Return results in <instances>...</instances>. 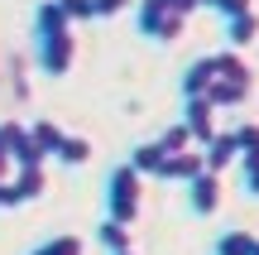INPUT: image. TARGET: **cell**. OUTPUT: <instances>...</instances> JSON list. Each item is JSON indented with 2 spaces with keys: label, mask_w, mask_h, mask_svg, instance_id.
<instances>
[{
  "label": "cell",
  "mask_w": 259,
  "mask_h": 255,
  "mask_svg": "<svg viewBox=\"0 0 259 255\" xmlns=\"http://www.w3.org/2000/svg\"><path fill=\"white\" fill-rule=\"evenodd\" d=\"M34 48H38V67L48 77H67L77 63V29L63 15L58 0H38L34 10Z\"/></svg>",
  "instance_id": "6da1fadb"
},
{
  "label": "cell",
  "mask_w": 259,
  "mask_h": 255,
  "mask_svg": "<svg viewBox=\"0 0 259 255\" xmlns=\"http://www.w3.org/2000/svg\"><path fill=\"white\" fill-rule=\"evenodd\" d=\"M250 87H254V72H250V63L240 58V48L211 53V87H206V96L216 101V111H221V106H245Z\"/></svg>",
  "instance_id": "7a4b0ae2"
},
{
  "label": "cell",
  "mask_w": 259,
  "mask_h": 255,
  "mask_svg": "<svg viewBox=\"0 0 259 255\" xmlns=\"http://www.w3.org/2000/svg\"><path fill=\"white\" fill-rule=\"evenodd\" d=\"M139 212H144V173H139L135 164H115V169L106 173V217L135 227Z\"/></svg>",
  "instance_id": "3957f363"
},
{
  "label": "cell",
  "mask_w": 259,
  "mask_h": 255,
  "mask_svg": "<svg viewBox=\"0 0 259 255\" xmlns=\"http://www.w3.org/2000/svg\"><path fill=\"white\" fill-rule=\"evenodd\" d=\"M135 24L149 44H173L187 29V10L178 0H135Z\"/></svg>",
  "instance_id": "277c9868"
},
{
  "label": "cell",
  "mask_w": 259,
  "mask_h": 255,
  "mask_svg": "<svg viewBox=\"0 0 259 255\" xmlns=\"http://www.w3.org/2000/svg\"><path fill=\"white\" fill-rule=\"evenodd\" d=\"M226 202V188H221V173L216 169H202L192 183H187V207L197 212V217H216Z\"/></svg>",
  "instance_id": "5b68a950"
},
{
  "label": "cell",
  "mask_w": 259,
  "mask_h": 255,
  "mask_svg": "<svg viewBox=\"0 0 259 255\" xmlns=\"http://www.w3.org/2000/svg\"><path fill=\"white\" fill-rule=\"evenodd\" d=\"M183 125L192 130L197 144H206L216 135V101L211 96H183Z\"/></svg>",
  "instance_id": "8992f818"
},
{
  "label": "cell",
  "mask_w": 259,
  "mask_h": 255,
  "mask_svg": "<svg viewBox=\"0 0 259 255\" xmlns=\"http://www.w3.org/2000/svg\"><path fill=\"white\" fill-rule=\"evenodd\" d=\"M202 169H206L202 144H192V150H183V154H163V164H158L154 178H163V183H192Z\"/></svg>",
  "instance_id": "52a82bcc"
},
{
  "label": "cell",
  "mask_w": 259,
  "mask_h": 255,
  "mask_svg": "<svg viewBox=\"0 0 259 255\" xmlns=\"http://www.w3.org/2000/svg\"><path fill=\"white\" fill-rule=\"evenodd\" d=\"M202 159H206V169H231L235 159H240V144H235V130H216L211 140L202 144Z\"/></svg>",
  "instance_id": "ba28073f"
},
{
  "label": "cell",
  "mask_w": 259,
  "mask_h": 255,
  "mask_svg": "<svg viewBox=\"0 0 259 255\" xmlns=\"http://www.w3.org/2000/svg\"><path fill=\"white\" fill-rule=\"evenodd\" d=\"M96 241H101V250H106V255L135 250V231H130L125 222H115V217H101V227H96Z\"/></svg>",
  "instance_id": "9c48e42d"
},
{
  "label": "cell",
  "mask_w": 259,
  "mask_h": 255,
  "mask_svg": "<svg viewBox=\"0 0 259 255\" xmlns=\"http://www.w3.org/2000/svg\"><path fill=\"white\" fill-rule=\"evenodd\" d=\"M206 87H211V53L197 58V63H187L183 82H178V92L183 96H206Z\"/></svg>",
  "instance_id": "30bf717a"
},
{
  "label": "cell",
  "mask_w": 259,
  "mask_h": 255,
  "mask_svg": "<svg viewBox=\"0 0 259 255\" xmlns=\"http://www.w3.org/2000/svg\"><path fill=\"white\" fill-rule=\"evenodd\" d=\"M53 159H63L67 169H82V164L92 159V140H82V135H67V130H63V140H58Z\"/></svg>",
  "instance_id": "8fae6325"
},
{
  "label": "cell",
  "mask_w": 259,
  "mask_h": 255,
  "mask_svg": "<svg viewBox=\"0 0 259 255\" xmlns=\"http://www.w3.org/2000/svg\"><path fill=\"white\" fill-rule=\"evenodd\" d=\"M226 39H231V48L254 44V39H259V15H254V10H245V15L226 19Z\"/></svg>",
  "instance_id": "7c38bea8"
},
{
  "label": "cell",
  "mask_w": 259,
  "mask_h": 255,
  "mask_svg": "<svg viewBox=\"0 0 259 255\" xmlns=\"http://www.w3.org/2000/svg\"><path fill=\"white\" fill-rule=\"evenodd\" d=\"M125 164H135V169L144 173V178H154V173H158V164H163V144H158V140H144V144H135Z\"/></svg>",
  "instance_id": "4fadbf2b"
},
{
  "label": "cell",
  "mask_w": 259,
  "mask_h": 255,
  "mask_svg": "<svg viewBox=\"0 0 259 255\" xmlns=\"http://www.w3.org/2000/svg\"><path fill=\"white\" fill-rule=\"evenodd\" d=\"M235 144H240V169L254 173V169H259V125L245 121L240 130H235Z\"/></svg>",
  "instance_id": "5bb4252c"
},
{
  "label": "cell",
  "mask_w": 259,
  "mask_h": 255,
  "mask_svg": "<svg viewBox=\"0 0 259 255\" xmlns=\"http://www.w3.org/2000/svg\"><path fill=\"white\" fill-rule=\"evenodd\" d=\"M15 188H19V198H24V202L44 198V188H48V173H44V164H34V169H15Z\"/></svg>",
  "instance_id": "9a60e30c"
},
{
  "label": "cell",
  "mask_w": 259,
  "mask_h": 255,
  "mask_svg": "<svg viewBox=\"0 0 259 255\" xmlns=\"http://www.w3.org/2000/svg\"><path fill=\"white\" fill-rule=\"evenodd\" d=\"M254 241H259L254 231H221L211 255H254Z\"/></svg>",
  "instance_id": "2e32d148"
},
{
  "label": "cell",
  "mask_w": 259,
  "mask_h": 255,
  "mask_svg": "<svg viewBox=\"0 0 259 255\" xmlns=\"http://www.w3.org/2000/svg\"><path fill=\"white\" fill-rule=\"evenodd\" d=\"M82 250H87L82 236H48L44 246H34L29 255H82Z\"/></svg>",
  "instance_id": "e0dca14e"
},
{
  "label": "cell",
  "mask_w": 259,
  "mask_h": 255,
  "mask_svg": "<svg viewBox=\"0 0 259 255\" xmlns=\"http://www.w3.org/2000/svg\"><path fill=\"white\" fill-rule=\"evenodd\" d=\"M158 144H163V154H183V150H192L197 140H192V130H187L183 121H173L163 135H158Z\"/></svg>",
  "instance_id": "ac0fdd59"
},
{
  "label": "cell",
  "mask_w": 259,
  "mask_h": 255,
  "mask_svg": "<svg viewBox=\"0 0 259 255\" xmlns=\"http://www.w3.org/2000/svg\"><path fill=\"white\" fill-rule=\"evenodd\" d=\"M29 135H34V140H38V150L53 159V150H58V140H63V130H58L53 121H34V125H29Z\"/></svg>",
  "instance_id": "d6986e66"
},
{
  "label": "cell",
  "mask_w": 259,
  "mask_h": 255,
  "mask_svg": "<svg viewBox=\"0 0 259 255\" xmlns=\"http://www.w3.org/2000/svg\"><path fill=\"white\" fill-rule=\"evenodd\" d=\"M125 10H135V0H92V19H115Z\"/></svg>",
  "instance_id": "ffe728a7"
},
{
  "label": "cell",
  "mask_w": 259,
  "mask_h": 255,
  "mask_svg": "<svg viewBox=\"0 0 259 255\" xmlns=\"http://www.w3.org/2000/svg\"><path fill=\"white\" fill-rule=\"evenodd\" d=\"M0 178H15V154H10V125L0 121Z\"/></svg>",
  "instance_id": "44dd1931"
},
{
  "label": "cell",
  "mask_w": 259,
  "mask_h": 255,
  "mask_svg": "<svg viewBox=\"0 0 259 255\" xmlns=\"http://www.w3.org/2000/svg\"><path fill=\"white\" fill-rule=\"evenodd\" d=\"M211 10L221 19H235V15H245V10H254V0H211Z\"/></svg>",
  "instance_id": "7402d4cb"
},
{
  "label": "cell",
  "mask_w": 259,
  "mask_h": 255,
  "mask_svg": "<svg viewBox=\"0 0 259 255\" xmlns=\"http://www.w3.org/2000/svg\"><path fill=\"white\" fill-rule=\"evenodd\" d=\"M58 5H63V15L72 19V24L77 19H92V0H58Z\"/></svg>",
  "instance_id": "603a6c76"
},
{
  "label": "cell",
  "mask_w": 259,
  "mask_h": 255,
  "mask_svg": "<svg viewBox=\"0 0 259 255\" xmlns=\"http://www.w3.org/2000/svg\"><path fill=\"white\" fill-rule=\"evenodd\" d=\"M245 193H250V198H259V169L245 173Z\"/></svg>",
  "instance_id": "cb8c5ba5"
},
{
  "label": "cell",
  "mask_w": 259,
  "mask_h": 255,
  "mask_svg": "<svg viewBox=\"0 0 259 255\" xmlns=\"http://www.w3.org/2000/svg\"><path fill=\"white\" fill-rule=\"evenodd\" d=\"M254 255H259V241H254Z\"/></svg>",
  "instance_id": "d4e9b609"
},
{
  "label": "cell",
  "mask_w": 259,
  "mask_h": 255,
  "mask_svg": "<svg viewBox=\"0 0 259 255\" xmlns=\"http://www.w3.org/2000/svg\"><path fill=\"white\" fill-rule=\"evenodd\" d=\"M120 255H135V250H120Z\"/></svg>",
  "instance_id": "484cf974"
},
{
  "label": "cell",
  "mask_w": 259,
  "mask_h": 255,
  "mask_svg": "<svg viewBox=\"0 0 259 255\" xmlns=\"http://www.w3.org/2000/svg\"><path fill=\"white\" fill-rule=\"evenodd\" d=\"M197 10H202V5H197Z\"/></svg>",
  "instance_id": "4316f807"
}]
</instances>
